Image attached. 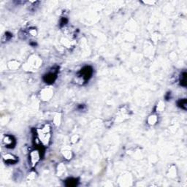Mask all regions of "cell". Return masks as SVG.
<instances>
[{
    "label": "cell",
    "mask_w": 187,
    "mask_h": 187,
    "mask_svg": "<svg viewBox=\"0 0 187 187\" xmlns=\"http://www.w3.org/2000/svg\"><path fill=\"white\" fill-rule=\"evenodd\" d=\"M92 73H93L92 68L90 66H86L80 71L79 75L86 81L91 78V75H92Z\"/></svg>",
    "instance_id": "obj_1"
},
{
    "label": "cell",
    "mask_w": 187,
    "mask_h": 187,
    "mask_svg": "<svg viewBox=\"0 0 187 187\" xmlns=\"http://www.w3.org/2000/svg\"><path fill=\"white\" fill-rule=\"evenodd\" d=\"M56 78V74L52 73V72H50V73L47 74L46 75H45V77H44V80H45L46 83H52L54 82Z\"/></svg>",
    "instance_id": "obj_2"
},
{
    "label": "cell",
    "mask_w": 187,
    "mask_h": 187,
    "mask_svg": "<svg viewBox=\"0 0 187 187\" xmlns=\"http://www.w3.org/2000/svg\"><path fill=\"white\" fill-rule=\"evenodd\" d=\"M67 186H75L78 184V180L75 178H69L65 182Z\"/></svg>",
    "instance_id": "obj_3"
},
{
    "label": "cell",
    "mask_w": 187,
    "mask_h": 187,
    "mask_svg": "<svg viewBox=\"0 0 187 187\" xmlns=\"http://www.w3.org/2000/svg\"><path fill=\"white\" fill-rule=\"evenodd\" d=\"M180 84L181 86H186V72H184L180 76Z\"/></svg>",
    "instance_id": "obj_4"
},
{
    "label": "cell",
    "mask_w": 187,
    "mask_h": 187,
    "mask_svg": "<svg viewBox=\"0 0 187 187\" xmlns=\"http://www.w3.org/2000/svg\"><path fill=\"white\" fill-rule=\"evenodd\" d=\"M178 107L181 108L182 109L186 110V99L180 100L178 102Z\"/></svg>",
    "instance_id": "obj_5"
},
{
    "label": "cell",
    "mask_w": 187,
    "mask_h": 187,
    "mask_svg": "<svg viewBox=\"0 0 187 187\" xmlns=\"http://www.w3.org/2000/svg\"><path fill=\"white\" fill-rule=\"evenodd\" d=\"M67 22V20L65 18H62V20H61V26H63V25H65L66 24V23Z\"/></svg>",
    "instance_id": "obj_6"
}]
</instances>
